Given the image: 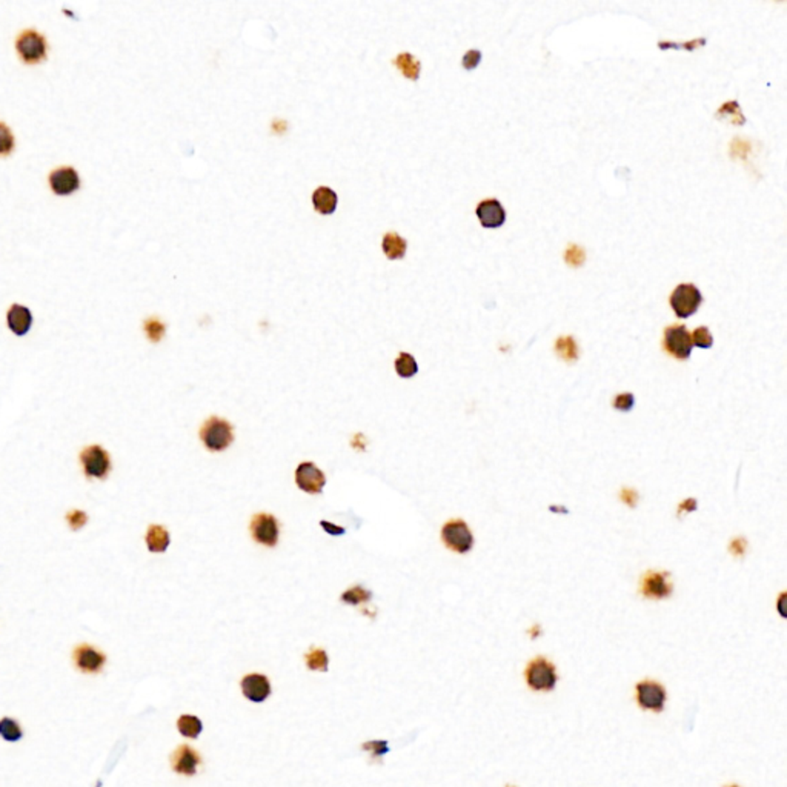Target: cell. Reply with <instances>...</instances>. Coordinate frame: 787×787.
Masks as SVG:
<instances>
[{"label": "cell", "mask_w": 787, "mask_h": 787, "mask_svg": "<svg viewBox=\"0 0 787 787\" xmlns=\"http://www.w3.org/2000/svg\"><path fill=\"white\" fill-rule=\"evenodd\" d=\"M15 53L25 65H39L48 57V40L42 32L28 28L23 30L15 39Z\"/></svg>", "instance_id": "6da1fadb"}, {"label": "cell", "mask_w": 787, "mask_h": 787, "mask_svg": "<svg viewBox=\"0 0 787 787\" xmlns=\"http://www.w3.org/2000/svg\"><path fill=\"white\" fill-rule=\"evenodd\" d=\"M525 682L534 692H551L558 683L557 667L546 657H535L525 669Z\"/></svg>", "instance_id": "7a4b0ae2"}, {"label": "cell", "mask_w": 787, "mask_h": 787, "mask_svg": "<svg viewBox=\"0 0 787 787\" xmlns=\"http://www.w3.org/2000/svg\"><path fill=\"white\" fill-rule=\"evenodd\" d=\"M234 428L228 420L210 417L200 429V440L211 452H222L234 443Z\"/></svg>", "instance_id": "3957f363"}, {"label": "cell", "mask_w": 787, "mask_h": 787, "mask_svg": "<svg viewBox=\"0 0 787 787\" xmlns=\"http://www.w3.org/2000/svg\"><path fill=\"white\" fill-rule=\"evenodd\" d=\"M80 466L87 478L105 480L113 469L111 455L101 444H89L79 455Z\"/></svg>", "instance_id": "277c9868"}, {"label": "cell", "mask_w": 787, "mask_h": 787, "mask_svg": "<svg viewBox=\"0 0 787 787\" xmlns=\"http://www.w3.org/2000/svg\"><path fill=\"white\" fill-rule=\"evenodd\" d=\"M442 542L447 549L457 554H468L474 548V534L465 520L454 518L443 525Z\"/></svg>", "instance_id": "5b68a950"}, {"label": "cell", "mask_w": 787, "mask_h": 787, "mask_svg": "<svg viewBox=\"0 0 787 787\" xmlns=\"http://www.w3.org/2000/svg\"><path fill=\"white\" fill-rule=\"evenodd\" d=\"M669 303L672 306L677 317L687 319L698 311L700 305L703 303V294L695 285L682 283L670 294Z\"/></svg>", "instance_id": "8992f818"}, {"label": "cell", "mask_w": 787, "mask_h": 787, "mask_svg": "<svg viewBox=\"0 0 787 787\" xmlns=\"http://www.w3.org/2000/svg\"><path fill=\"white\" fill-rule=\"evenodd\" d=\"M667 700L666 687L657 680H643L635 684V701L643 710L660 712L665 710Z\"/></svg>", "instance_id": "52a82bcc"}, {"label": "cell", "mask_w": 787, "mask_h": 787, "mask_svg": "<svg viewBox=\"0 0 787 787\" xmlns=\"http://www.w3.org/2000/svg\"><path fill=\"white\" fill-rule=\"evenodd\" d=\"M250 531L255 543L267 548H274L279 543L280 535V525L279 520L272 516V513L259 512L255 513L251 520Z\"/></svg>", "instance_id": "ba28073f"}, {"label": "cell", "mask_w": 787, "mask_h": 787, "mask_svg": "<svg viewBox=\"0 0 787 787\" xmlns=\"http://www.w3.org/2000/svg\"><path fill=\"white\" fill-rule=\"evenodd\" d=\"M665 350L678 360H687L692 355V337L684 325H672L666 328L663 337Z\"/></svg>", "instance_id": "9c48e42d"}, {"label": "cell", "mask_w": 787, "mask_h": 787, "mask_svg": "<svg viewBox=\"0 0 787 787\" xmlns=\"http://www.w3.org/2000/svg\"><path fill=\"white\" fill-rule=\"evenodd\" d=\"M295 485L309 495H319L326 486V475L312 461H303L295 469Z\"/></svg>", "instance_id": "30bf717a"}, {"label": "cell", "mask_w": 787, "mask_h": 787, "mask_svg": "<svg viewBox=\"0 0 787 787\" xmlns=\"http://www.w3.org/2000/svg\"><path fill=\"white\" fill-rule=\"evenodd\" d=\"M72 660L74 665L80 670L82 674L96 675L101 674L105 665H106V655L101 651L94 648V646L82 643L76 649L72 651Z\"/></svg>", "instance_id": "8fae6325"}, {"label": "cell", "mask_w": 787, "mask_h": 787, "mask_svg": "<svg viewBox=\"0 0 787 787\" xmlns=\"http://www.w3.org/2000/svg\"><path fill=\"white\" fill-rule=\"evenodd\" d=\"M641 594L646 599L663 600L674 592L672 577L665 570H649L641 578Z\"/></svg>", "instance_id": "7c38bea8"}, {"label": "cell", "mask_w": 787, "mask_h": 787, "mask_svg": "<svg viewBox=\"0 0 787 787\" xmlns=\"http://www.w3.org/2000/svg\"><path fill=\"white\" fill-rule=\"evenodd\" d=\"M80 176L76 168L72 167H59L49 172L48 185L51 191L59 197H68L80 189Z\"/></svg>", "instance_id": "4fadbf2b"}, {"label": "cell", "mask_w": 787, "mask_h": 787, "mask_svg": "<svg viewBox=\"0 0 787 787\" xmlns=\"http://www.w3.org/2000/svg\"><path fill=\"white\" fill-rule=\"evenodd\" d=\"M32 323H34V317H32V312L28 306L20 303H13L10 306V309L6 312V326L14 335H27Z\"/></svg>", "instance_id": "5bb4252c"}, {"label": "cell", "mask_w": 787, "mask_h": 787, "mask_svg": "<svg viewBox=\"0 0 787 787\" xmlns=\"http://www.w3.org/2000/svg\"><path fill=\"white\" fill-rule=\"evenodd\" d=\"M202 763V758L198 755L197 750L184 744L174 750L171 757L172 770L180 775L193 776L197 772V766Z\"/></svg>", "instance_id": "9a60e30c"}, {"label": "cell", "mask_w": 787, "mask_h": 787, "mask_svg": "<svg viewBox=\"0 0 787 787\" xmlns=\"http://www.w3.org/2000/svg\"><path fill=\"white\" fill-rule=\"evenodd\" d=\"M477 217L485 228H500L506 222V211L497 198H487L477 205Z\"/></svg>", "instance_id": "2e32d148"}, {"label": "cell", "mask_w": 787, "mask_h": 787, "mask_svg": "<svg viewBox=\"0 0 787 787\" xmlns=\"http://www.w3.org/2000/svg\"><path fill=\"white\" fill-rule=\"evenodd\" d=\"M242 692L252 703H263L271 695V683L268 677L262 674H250L243 677Z\"/></svg>", "instance_id": "e0dca14e"}, {"label": "cell", "mask_w": 787, "mask_h": 787, "mask_svg": "<svg viewBox=\"0 0 787 787\" xmlns=\"http://www.w3.org/2000/svg\"><path fill=\"white\" fill-rule=\"evenodd\" d=\"M145 543L149 552L153 554L167 552L171 544L169 531L162 525H151L145 534Z\"/></svg>", "instance_id": "ac0fdd59"}, {"label": "cell", "mask_w": 787, "mask_h": 787, "mask_svg": "<svg viewBox=\"0 0 787 787\" xmlns=\"http://www.w3.org/2000/svg\"><path fill=\"white\" fill-rule=\"evenodd\" d=\"M338 196L328 186H320L312 193V205L320 214H333L337 208Z\"/></svg>", "instance_id": "d6986e66"}, {"label": "cell", "mask_w": 787, "mask_h": 787, "mask_svg": "<svg viewBox=\"0 0 787 787\" xmlns=\"http://www.w3.org/2000/svg\"><path fill=\"white\" fill-rule=\"evenodd\" d=\"M382 248H383V252L386 254L388 259L391 260H397V259H403L406 250H408V242L397 233H386L383 237V242H382Z\"/></svg>", "instance_id": "ffe728a7"}, {"label": "cell", "mask_w": 787, "mask_h": 787, "mask_svg": "<svg viewBox=\"0 0 787 787\" xmlns=\"http://www.w3.org/2000/svg\"><path fill=\"white\" fill-rule=\"evenodd\" d=\"M394 63H395L397 68H399L404 74V77H408L411 80H417L420 77L421 63L412 54L402 53V54L395 57Z\"/></svg>", "instance_id": "44dd1931"}, {"label": "cell", "mask_w": 787, "mask_h": 787, "mask_svg": "<svg viewBox=\"0 0 787 787\" xmlns=\"http://www.w3.org/2000/svg\"><path fill=\"white\" fill-rule=\"evenodd\" d=\"M394 366H395V372L402 378H411L414 376H417L418 372V363L416 357L409 352H400L399 357L395 359Z\"/></svg>", "instance_id": "7402d4cb"}, {"label": "cell", "mask_w": 787, "mask_h": 787, "mask_svg": "<svg viewBox=\"0 0 787 787\" xmlns=\"http://www.w3.org/2000/svg\"><path fill=\"white\" fill-rule=\"evenodd\" d=\"M555 351L565 361H575L578 359V345L575 338L570 335L558 337V340L555 342Z\"/></svg>", "instance_id": "603a6c76"}, {"label": "cell", "mask_w": 787, "mask_h": 787, "mask_svg": "<svg viewBox=\"0 0 787 787\" xmlns=\"http://www.w3.org/2000/svg\"><path fill=\"white\" fill-rule=\"evenodd\" d=\"M177 729L179 732L186 736V738H197L202 734L203 724L200 719L194 715H181L177 719Z\"/></svg>", "instance_id": "cb8c5ba5"}, {"label": "cell", "mask_w": 787, "mask_h": 787, "mask_svg": "<svg viewBox=\"0 0 787 787\" xmlns=\"http://www.w3.org/2000/svg\"><path fill=\"white\" fill-rule=\"evenodd\" d=\"M0 736L8 743H18L23 738V731L15 719L5 717L0 719Z\"/></svg>", "instance_id": "d4e9b609"}, {"label": "cell", "mask_w": 787, "mask_h": 787, "mask_svg": "<svg viewBox=\"0 0 787 787\" xmlns=\"http://www.w3.org/2000/svg\"><path fill=\"white\" fill-rule=\"evenodd\" d=\"M340 599L345 604H350V606H359V604L368 603L372 599V592L368 591V589H364L363 586L357 584V586L350 587V589L345 591Z\"/></svg>", "instance_id": "484cf974"}, {"label": "cell", "mask_w": 787, "mask_h": 787, "mask_svg": "<svg viewBox=\"0 0 787 787\" xmlns=\"http://www.w3.org/2000/svg\"><path fill=\"white\" fill-rule=\"evenodd\" d=\"M305 660H306V666H308V669L311 670H320V672H326L328 670L329 658L326 651H323L320 648H312L305 655Z\"/></svg>", "instance_id": "4316f807"}, {"label": "cell", "mask_w": 787, "mask_h": 787, "mask_svg": "<svg viewBox=\"0 0 787 787\" xmlns=\"http://www.w3.org/2000/svg\"><path fill=\"white\" fill-rule=\"evenodd\" d=\"M143 331L149 342L159 343L165 337V333H167V325L160 319L149 317L143 323Z\"/></svg>", "instance_id": "83f0119b"}, {"label": "cell", "mask_w": 787, "mask_h": 787, "mask_svg": "<svg viewBox=\"0 0 787 787\" xmlns=\"http://www.w3.org/2000/svg\"><path fill=\"white\" fill-rule=\"evenodd\" d=\"M15 148V137L5 122H0V157L11 155Z\"/></svg>", "instance_id": "f1b7e54d"}, {"label": "cell", "mask_w": 787, "mask_h": 787, "mask_svg": "<svg viewBox=\"0 0 787 787\" xmlns=\"http://www.w3.org/2000/svg\"><path fill=\"white\" fill-rule=\"evenodd\" d=\"M691 337H692V345L701 347V350H709V347H712V345H714V337H712L709 328L706 326H698L691 334Z\"/></svg>", "instance_id": "f546056e"}, {"label": "cell", "mask_w": 787, "mask_h": 787, "mask_svg": "<svg viewBox=\"0 0 787 787\" xmlns=\"http://www.w3.org/2000/svg\"><path fill=\"white\" fill-rule=\"evenodd\" d=\"M65 520L71 531H80V529L85 527L88 523V513L82 509H72L66 513Z\"/></svg>", "instance_id": "4dcf8cb0"}, {"label": "cell", "mask_w": 787, "mask_h": 787, "mask_svg": "<svg viewBox=\"0 0 787 787\" xmlns=\"http://www.w3.org/2000/svg\"><path fill=\"white\" fill-rule=\"evenodd\" d=\"M565 260H566V263H569L570 267H574V268L582 267V264L584 263V250L578 245H570L568 248L566 254H565Z\"/></svg>", "instance_id": "1f68e13d"}, {"label": "cell", "mask_w": 787, "mask_h": 787, "mask_svg": "<svg viewBox=\"0 0 787 787\" xmlns=\"http://www.w3.org/2000/svg\"><path fill=\"white\" fill-rule=\"evenodd\" d=\"M634 404H635V397L631 392H621L615 397L614 402H612V406L621 412H629L634 408Z\"/></svg>", "instance_id": "d6a6232c"}, {"label": "cell", "mask_w": 787, "mask_h": 787, "mask_svg": "<svg viewBox=\"0 0 787 787\" xmlns=\"http://www.w3.org/2000/svg\"><path fill=\"white\" fill-rule=\"evenodd\" d=\"M482 60V51L480 49H469V51L463 56V68L465 70H474Z\"/></svg>", "instance_id": "836d02e7"}, {"label": "cell", "mask_w": 787, "mask_h": 787, "mask_svg": "<svg viewBox=\"0 0 787 787\" xmlns=\"http://www.w3.org/2000/svg\"><path fill=\"white\" fill-rule=\"evenodd\" d=\"M704 44H706V39H697V40H692V42H686V44H670V42L663 44V42H660L658 46L663 48V49L670 48V46H674V48H682L683 46L686 49H689V51H693L695 48L700 46V45H704Z\"/></svg>", "instance_id": "e575fe53"}, {"label": "cell", "mask_w": 787, "mask_h": 787, "mask_svg": "<svg viewBox=\"0 0 787 787\" xmlns=\"http://www.w3.org/2000/svg\"><path fill=\"white\" fill-rule=\"evenodd\" d=\"M320 526L323 527V531H325V532L329 534V535H333V537H340V535H345V534H346V529H345V527L337 526V525L331 523V521H326V520H321V521H320Z\"/></svg>", "instance_id": "d590c367"}, {"label": "cell", "mask_w": 787, "mask_h": 787, "mask_svg": "<svg viewBox=\"0 0 787 787\" xmlns=\"http://www.w3.org/2000/svg\"><path fill=\"white\" fill-rule=\"evenodd\" d=\"M363 748H364V749H372L371 752L374 753L376 757L383 755V753L388 752V744H386V741H369V743L364 744Z\"/></svg>", "instance_id": "8d00e7d4"}, {"label": "cell", "mask_w": 787, "mask_h": 787, "mask_svg": "<svg viewBox=\"0 0 787 787\" xmlns=\"http://www.w3.org/2000/svg\"><path fill=\"white\" fill-rule=\"evenodd\" d=\"M724 787H741V786H738V784H729V786H724Z\"/></svg>", "instance_id": "74e56055"}]
</instances>
